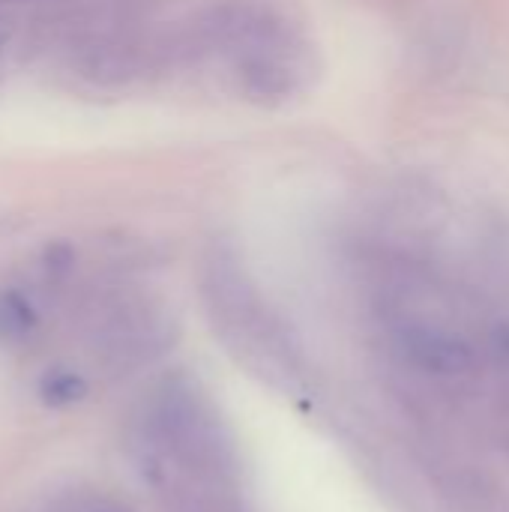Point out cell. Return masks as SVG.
<instances>
[{
    "label": "cell",
    "instance_id": "cell-1",
    "mask_svg": "<svg viewBox=\"0 0 509 512\" xmlns=\"http://www.w3.org/2000/svg\"><path fill=\"white\" fill-rule=\"evenodd\" d=\"M129 450L162 512H252L237 438L198 381L153 384L132 417Z\"/></svg>",
    "mask_w": 509,
    "mask_h": 512
},
{
    "label": "cell",
    "instance_id": "cell-2",
    "mask_svg": "<svg viewBox=\"0 0 509 512\" xmlns=\"http://www.w3.org/2000/svg\"><path fill=\"white\" fill-rule=\"evenodd\" d=\"M201 297L216 339L252 378L285 396L309 393L306 360L294 333L234 252L213 249L204 258Z\"/></svg>",
    "mask_w": 509,
    "mask_h": 512
},
{
    "label": "cell",
    "instance_id": "cell-3",
    "mask_svg": "<svg viewBox=\"0 0 509 512\" xmlns=\"http://www.w3.org/2000/svg\"><path fill=\"white\" fill-rule=\"evenodd\" d=\"M171 321L147 300L111 297L90 315V348L114 372L150 363L171 345Z\"/></svg>",
    "mask_w": 509,
    "mask_h": 512
},
{
    "label": "cell",
    "instance_id": "cell-4",
    "mask_svg": "<svg viewBox=\"0 0 509 512\" xmlns=\"http://www.w3.org/2000/svg\"><path fill=\"white\" fill-rule=\"evenodd\" d=\"M399 345L411 366H417L420 372H429V375H441V378L465 375L477 363L474 348L465 339H459L453 333L432 330V327H405L399 333Z\"/></svg>",
    "mask_w": 509,
    "mask_h": 512
},
{
    "label": "cell",
    "instance_id": "cell-5",
    "mask_svg": "<svg viewBox=\"0 0 509 512\" xmlns=\"http://www.w3.org/2000/svg\"><path fill=\"white\" fill-rule=\"evenodd\" d=\"M36 327H39V315L33 303L15 288H3L0 291V342L24 345L36 333Z\"/></svg>",
    "mask_w": 509,
    "mask_h": 512
},
{
    "label": "cell",
    "instance_id": "cell-6",
    "mask_svg": "<svg viewBox=\"0 0 509 512\" xmlns=\"http://www.w3.org/2000/svg\"><path fill=\"white\" fill-rule=\"evenodd\" d=\"M87 393H90V384H87V378H84L81 372H75V369H63V366H60V369H48V372L39 378V399H42V405L57 408V411L84 402Z\"/></svg>",
    "mask_w": 509,
    "mask_h": 512
},
{
    "label": "cell",
    "instance_id": "cell-7",
    "mask_svg": "<svg viewBox=\"0 0 509 512\" xmlns=\"http://www.w3.org/2000/svg\"><path fill=\"white\" fill-rule=\"evenodd\" d=\"M66 512H132L129 507L111 501V498H87V501H78L72 504Z\"/></svg>",
    "mask_w": 509,
    "mask_h": 512
},
{
    "label": "cell",
    "instance_id": "cell-8",
    "mask_svg": "<svg viewBox=\"0 0 509 512\" xmlns=\"http://www.w3.org/2000/svg\"><path fill=\"white\" fill-rule=\"evenodd\" d=\"M489 342H492V351H495L504 363H509V321L498 324V327L492 330Z\"/></svg>",
    "mask_w": 509,
    "mask_h": 512
}]
</instances>
